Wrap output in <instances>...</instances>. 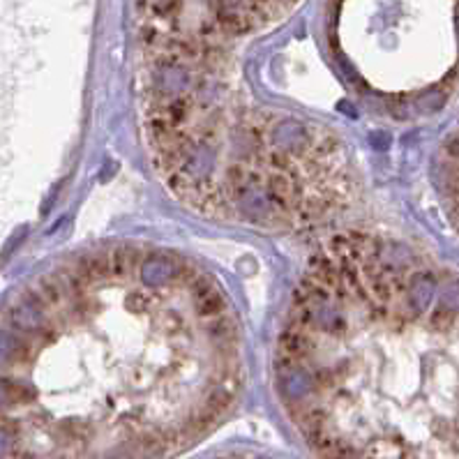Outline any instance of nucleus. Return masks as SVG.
I'll list each match as a JSON object with an SVG mask.
<instances>
[{
	"mask_svg": "<svg viewBox=\"0 0 459 459\" xmlns=\"http://www.w3.org/2000/svg\"><path fill=\"white\" fill-rule=\"evenodd\" d=\"M3 319V459H169L231 413L245 381L226 291L167 247L72 256Z\"/></svg>",
	"mask_w": 459,
	"mask_h": 459,
	"instance_id": "obj_1",
	"label": "nucleus"
},
{
	"mask_svg": "<svg viewBox=\"0 0 459 459\" xmlns=\"http://www.w3.org/2000/svg\"><path fill=\"white\" fill-rule=\"evenodd\" d=\"M217 459H265V457H256V455H226V457H217Z\"/></svg>",
	"mask_w": 459,
	"mask_h": 459,
	"instance_id": "obj_3",
	"label": "nucleus"
},
{
	"mask_svg": "<svg viewBox=\"0 0 459 459\" xmlns=\"http://www.w3.org/2000/svg\"><path fill=\"white\" fill-rule=\"evenodd\" d=\"M275 390L319 459H459V279L367 231L293 286Z\"/></svg>",
	"mask_w": 459,
	"mask_h": 459,
	"instance_id": "obj_2",
	"label": "nucleus"
}]
</instances>
